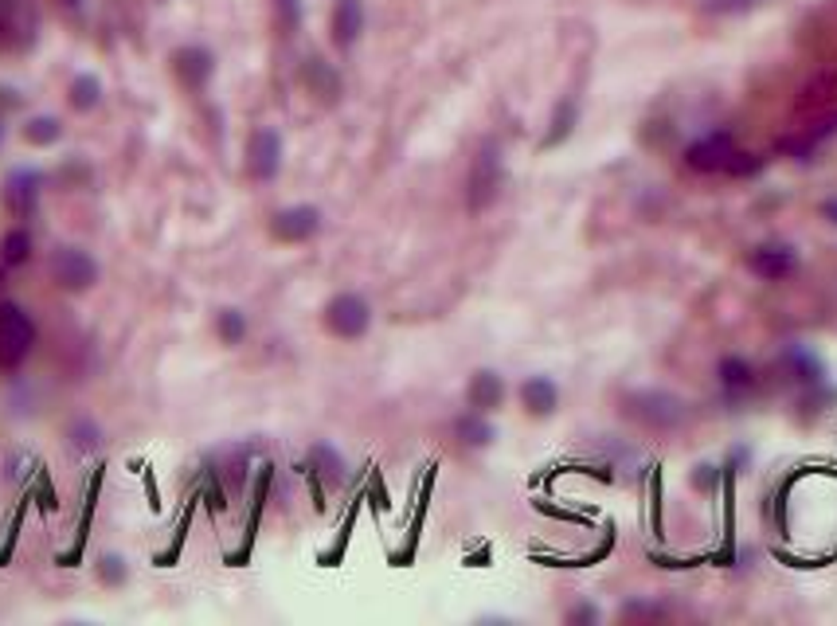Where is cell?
Segmentation results:
<instances>
[{"label":"cell","mask_w":837,"mask_h":626,"mask_svg":"<svg viewBox=\"0 0 837 626\" xmlns=\"http://www.w3.org/2000/svg\"><path fill=\"white\" fill-rule=\"evenodd\" d=\"M622 412L650 430H677L689 423V404L665 387H634L622 396Z\"/></svg>","instance_id":"obj_1"},{"label":"cell","mask_w":837,"mask_h":626,"mask_svg":"<svg viewBox=\"0 0 837 626\" xmlns=\"http://www.w3.org/2000/svg\"><path fill=\"white\" fill-rule=\"evenodd\" d=\"M501 188H505V157H501L497 142H486L478 149L474 165H470V177H466V208L474 215L493 208Z\"/></svg>","instance_id":"obj_2"},{"label":"cell","mask_w":837,"mask_h":626,"mask_svg":"<svg viewBox=\"0 0 837 626\" xmlns=\"http://www.w3.org/2000/svg\"><path fill=\"white\" fill-rule=\"evenodd\" d=\"M321 321H325V329L332 333V337H341V341H360L364 333H368L372 326V306L364 301L360 294H352V290H345V294H332L325 301V313H321Z\"/></svg>","instance_id":"obj_3"},{"label":"cell","mask_w":837,"mask_h":626,"mask_svg":"<svg viewBox=\"0 0 837 626\" xmlns=\"http://www.w3.org/2000/svg\"><path fill=\"white\" fill-rule=\"evenodd\" d=\"M36 344V321L16 301H0V369H16Z\"/></svg>","instance_id":"obj_4"},{"label":"cell","mask_w":837,"mask_h":626,"mask_svg":"<svg viewBox=\"0 0 837 626\" xmlns=\"http://www.w3.org/2000/svg\"><path fill=\"white\" fill-rule=\"evenodd\" d=\"M51 278L71 290V294H82V290H91L99 283V263L82 251V247H59L56 255H51Z\"/></svg>","instance_id":"obj_5"},{"label":"cell","mask_w":837,"mask_h":626,"mask_svg":"<svg viewBox=\"0 0 837 626\" xmlns=\"http://www.w3.org/2000/svg\"><path fill=\"white\" fill-rule=\"evenodd\" d=\"M278 172H282V137L278 129H255L246 142V177L266 185Z\"/></svg>","instance_id":"obj_6"},{"label":"cell","mask_w":837,"mask_h":626,"mask_svg":"<svg viewBox=\"0 0 837 626\" xmlns=\"http://www.w3.org/2000/svg\"><path fill=\"white\" fill-rule=\"evenodd\" d=\"M321 231V212L314 204H289L271 215V235L278 243H306Z\"/></svg>","instance_id":"obj_7"},{"label":"cell","mask_w":837,"mask_h":626,"mask_svg":"<svg viewBox=\"0 0 837 626\" xmlns=\"http://www.w3.org/2000/svg\"><path fill=\"white\" fill-rule=\"evenodd\" d=\"M732 157H736V142H732V134H724V129L696 137V142L685 149V165H689L693 172H721V169L732 165Z\"/></svg>","instance_id":"obj_8"},{"label":"cell","mask_w":837,"mask_h":626,"mask_svg":"<svg viewBox=\"0 0 837 626\" xmlns=\"http://www.w3.org/2000/svg\"><path fill=\"white\" fill-rule=\"evenodd\" d=\"M747 271L764 283H779V278H790L798 271V251L787 243H764L747 255Z\"/></svg>","instance_id":"obj_9"},{"label":"cell","mask_w":837,"mask_h":626,"mask_svg":"<svg viewBox=\"0 0 837 626\" xmlns=\"http://www.w3.org/2000/svg\"><path fill=\"white\" fill-rule=\"evenodd\" d=\"M39 185H44V177H39V172L16 169L13 177H8V185H4V204H8V212L20 215V220H28V215L36 212V204H39Z\"/></svg>","instance_id":"obj_10"},{"label":"cell","mask_w":837,"mask_h":626,"mask_svg":"<svg viewBox=\"0 0 837 626\" xmlns=\"http://www.w3.org/2000/svg\"><path fill=\"white\" fill-rule=\"evenodd\" d=\"M173 67L188 91H203L208 79L216 74V56H211L208 48H180L173 56Z\"/></svg>","instance_id":"obj_11"},{"label":"cell","mask_w":837,"mask_h":626,"mask_svg":"<svg viewBox=\"0 0 837 626\" xmlns=\"http://www.w3.org/2000/svg\"><path fill=\"white\" fill-rule=\"evenodd\" d=\"M466 404L474 407V412H497V407L505 404V380H501V372L478 369L474 376H470Z\"/></svg>","instance_id":"obj_12"},{"label":"cell","mask_w":837,"mask_h":626,"mask_svg":"<svg viewBox=\"0 0 837 626\" xmlns=\"http://www.w3.org/2000/svg\"><path fill=\"white\" fill-rule=\"evenodd\" d=\"M716 376H721V387H724L728 399H739V396H747L751 387H755V369H751V361L747 356H736V352L721 356Z\"/></svg>","instance_id":"obj_13"},{"label":"cell","mask_w":837,"mask_h":626,"mask_svg":"<svg viewBox=\"0 0 837 626\" xmlns=\"http://www.w3.org/2000/svg\"><path fill=\"white\" fill-rule=\"evenodd\" d=\"M521 404L529 415L544 419L560 407V387H556V380H548V376H529V380L521 384Z\"/></svg>","instance_id":"obj_14"},{"label":"cell","mask_w":837,"mask_h":626,"mask_svg":"<svg viewBox=\"0 0 837 626\" xmlns=\"http://www.w3.org/2000/svg\"><path fill=\"white\" fill-rule=\"evenodd\" d=\"M329 28H332V43H337V48H352L364 31V4L360 0H337Z\"/></svg>","instance_id":"obj_15"},{"label":"cell","mask_w":837,"mask_h":626,"mask_svg":"<svg viewBox=\"0 0 837 626\" xmlns=\"http://www.w3.org/2000/svg\"><path fill=\"white\" fill-rule=\"evenodd\" d=\"M302 83H306V91L317 94L321 102H337L341 99V74L332 71V63L317 59V56H309L302 63Z\"/></svg>","instance_id":"obj_16"},{"label":"cell","mask_w":837,"mask_h":626,"mask_svg":"<svg viewBox=\"0 0 837 626\" xmlns=\"http://www.w3.org/2000/svg\"><path fill=\"white\" fill-rule=\"evenodd\" d=\"M102 474L106 466L94 470V478H91V490H87V505H82V517H79V533H74V544H71V552H59V564L63 568H74L82 560V548H87V533H91V521H94V505H99V485H102Z\"/></svg>","instance_id":"obj_17"},{"label":"cell","mask_w":837,"mask_h":626,"mask_svg":"<svg viewBox=\"0 0 837 626\" xmlns=\"http://www.w3.org/2000/svg\"><path fill=\"white\" fill-rule=\"evenodd\" d=\"M782 364H787V372H790L798 384H822V380H825L822 356L814 352V349H807V344H790V349L782 352Z\"/></svg>","instance_id":"obj_18"},{"label":"cell","mask_w":837,"mask_h":626,"mask_svg":"<svg viewBox=\"0 0 837 626\" xmlns=\"http://www.w3.org/2000/svg\"><path fill=\"white\" fill-rule=\"evenodd\" d=\"M454 435H458V442H462V447L481 450V447H489V442L497 439V430H493V423L486 419V412H474V407H470L466 415L454 419Z\"/></svg>","instance_id":"obj_19"},{"label":"cell","mask_w":837,"mask_h":626,"mask_svg":"<svg viewBox=\"0 0 837 626\" xmlns=\"http://www.w3.org/2000/svg\"><path fill=\"white\" fill-rule=\"evenodd\" d=\"M196 505H200V493H192L188 505H185V513H180V525H177L173 541H168V548H160V552L153 556L157 568H173L177 560H180V548H185V541H188V528H192V513H196Z\"/></svg>","instance_id":"obj_20"},{"label":"cell","mask_w":837,"mask_h":626,"mask_svg":"<svg viewBox=\"0 0 837 626\" xmlns=\"http://www.w3.org/2000/svg\"><path fill=\"white\" fill-rule=\"evenodd\" d=\"M575 122H579V106H575L572 99H564L560 106H556V114H552V126H548V134H544L540 149H556V145H564L567 137H572Z\"/></svg>","instance_id":"obj_21"},{"label":"cell","mask_w":837,"mask_h":626,"mask_svg":"<svg viewBox=\"0 0 837 626\" xmlns=\"http://www.w3.org/2000/svg\"><path fill=\"white\" fill-rule=\"evenodd\" d=\"M309 470L325 482H345V458H341L329 442H314V447H309Z\"/></svg>","instance_id":"obj_22"},{"label":"cell","mask_w":837,"mask_h":626,"mask_svg":"<svg viewBox=\"0 0 837 626\" xmlns=\"http://www.w3.org/2000/svg\"><path fill=\"white\" fill-rule=\"evenodd\" d=\"M31 258V235L24 228H13L0 239V263L4 266H24Z\"/></svg>","instance_id":"obj_23"},{"label":"cell","mask_w":837,"mask_h":626,"mask_svg":"<svg viewBox=\"0 0 837 626\" xmlns=\"http://www.w3.org/2000/svg\"><path fill=\"white\" fill-rule=\"evenodd\" d=\"M99 99H102V83L94 79V74H79V79L71 83V106L74 110H94L99 106Z\"/></svg>","instance_id":"obj_24"},{"label":"cell","mask_w":837,"mask_h":626,"mask_svg":"<svg viewBox=\"0 0 837 626\" xmlns=\"http://www.w3.org/2000/svg\"><path fill=\"white\" fill-rule=\"evenodd\" d=\"M216 333H220V341L223 344H243L246 337V317H243V309H220V317H216Z\"/></svg>","instance_id":"obj_25"},{"label":"cell","mask_w":837,"mask_h":626,"mask_svg":"<svg viewBox=\"0 0 837 626\" xmlns=\"http://www.w3.org/2000/svg\"><path fill=\"white\" fill-rule=\"evenodd\" d=\"M67 435H71V447H74V450H82V455H91V450L102 442V427L94 423V419L79 415V419H74V423H71V430H67Z\"/></svg>","instance_id":"obj_26"},{"label":"cell","mask_w":837,"mask_h":626,"mask_svg":"<svg viewBox=\"0 0 837 626\" xmlns=\"http://www.w3.org/2000/svg\"><path fill=\"white\" fill-rule=\"evenodd\" d=\"M59 134H63L59 117H31V122L24 126V137L31 145H56Z\"/></svg>","instance_id":"obj_27"},{"label":"cell","mask_w":837,"mask_h":626,"mask_svg":"<svg viewBox=\"0 0 837 626\" xmlns=\"http://www.w3.org/2000/svg\"><path fill=\"white\" fill-rule=\"evenodd\" d=\"M99 579L106 587H122L125 579H130V568H125V560L122 556H114V552H106L99 560Z\"/></svg>","instance_id":"obj_28"},{"label":"cell","mask_w":837,"mask_h":626,"mask_svg":"<svg viewBox=\"0 0 837 626\" xmlns=\"http://www.w3.org/2000/svg\"><path fill=\"white\" fill-rule=\"evenodd\" d=\"M274 13H278V24H282L286 36H294L302 28V0H274Z\"/></svg>","instance_id":"obj_29"},{"label":"cell","mask_w":837,"mask_h":626,"mask_svg":"<svg viewBox=\"0 0 837 626\" xmlns=\"http://www.w3.org/2000/svg\"><path fill=\"white\" fill-rule=\"evenodd\" d=\"M764 0H704V13L708 16H736V13H751L759 8Z\"/></svg>","instance_id":"obj_30"},{"label":"cell","mask_w":837,"mask_h":626,"mask_svg":"<svg viewBox=\"0 0 837 626\" xmlns=\"http://www.w3.org/2000/svg\"><path fill=\"white\" fill-rule=\"evenodd\" d=\"M36 498H39V509H59V501H56V490H51V482H47V474H39V482H36Z\"/></svg>","instance_id":"obj_31"},{"label":"cell","mask_w":837,"mask_h":626,"mask_svg":"<svg viewBox=\"0 0 837 626\" xmlns=\"http://www.w3.org/2000/svg\"><path fill=\"white\" fill-rule=\"evenodd\" d=\"M567 622H599V607H591V603H579V607L567 611Z\"/></svg>","instance_id":"obj_32"},{"label":"cell","mask_w":837,"mask_h":626,"mask_svg":"<svg viewBox=\"0 0 837 626\" xmlns=\"http://www.w3.org/2000/svg\"><path fill=\"white\" fill-rule=\"evenodd\" d=\"M712 482H716V466H696V474H693L696 490H712Z\"/></svg>","instance_id":"obj_33"},{"label":"cell","mask_w":837,"mask_h":626,"mask_svg":"<svg viewBox=\"0 0 837 626\" xmlns=\"http://www.w3.org/2000/svg\"><path fill=\"white\" fill-rule=\"evenodd\" d=\"M634 614H646V619H661V607H653V603H630L626 607V619H634Z\"/></svg>","instance_id":"obj_34"},{"label":"cell","mask_w":837,"mask_h":626,"mask_svg":"<svg viewBox=\"0 0 837 626\" xmlns=\"http://www.w3.org/2000/svg\"><path fill=\"white\" fill-rule=\"evenodd\" d=\"M822 215H825L830 223H837V196H830V200L822 204Z\"/></svg>","instance_id":"obj_35"},{"label":"cell","mask_w":837,"mask_h":626,"mask_svg":"<svg viewBox=\"0 0 837 626\" xmlns=\"http://www.w3.org/2000/svg\"><path fill=\"white\" fill-rule=\"evenodd\" d=\"M59 4H67V8H74V4H79V0H59Z\"/></svg>","instance_id":"obj_36"},{"label":"cell","mask_w":837,"mask_h":626,"mask_svg":"<svg viewBox=\"0 0 837 626\" xmlns=\"http://www.w3.org/2000/svg\"><path fill=\"white\" fill-rule=\"evenodd\" d=\"M0 134H4V126H0Z\"/></svg>","instance_id":"obj_37"}]
</instances>
